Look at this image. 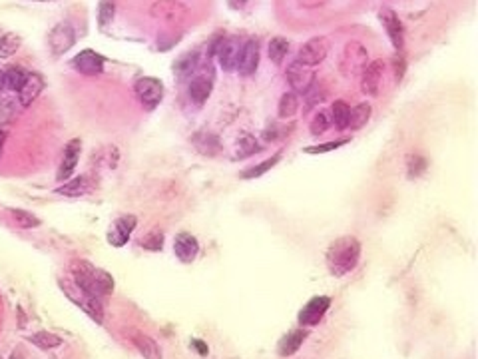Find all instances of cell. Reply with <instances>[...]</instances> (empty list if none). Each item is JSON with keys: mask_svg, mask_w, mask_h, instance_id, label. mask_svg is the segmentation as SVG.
<instances>
[{"mask_svg": "<svg viewBox=\"0 0 478 359\" xmlns=\"http://www.w3.org/2000/svg\"><path fill=\"white\" fill-rule=\"evenodd\" d=\"M358 260H361V244L353 236H343L331 241L325 254L329 273L335 278H343L347 273H351L357 268Z\"/></svg>", "mask_w": 478, "mask_h": 359, "instance_id": "obj_1", "label": "cell"}, {"mask_svg": "<svg viewBox=\"0 0 478 359\" xmlns=\"http://www.w3.org/2000/svg\"><path fill=\"white\" fill-rule=\"evenodd\" d=\"M142 246H144V248H148V250H151V252L162 250V246H164V236H162V232H151V234L148 236V239H146V241H142Z\"/></svg>", "mask_w": 478, "mask_h": 359, "instance_id": "obj_39", "label": "cell"}, {"mask_svg": "<svg viewBox=\"0 0 478 359\" xmlns=\"http://www.w3.org/2000/svg\"><path fill=\"white\" fill-rule=\"evenodd\" d=\"M194 345H197V351H199L201 356H206V353H208V347H206V344H204V342H197V340H195Z\"/></svg>", "mask_w": 478, "mask_h": 359, "instance_id": "obj_41", "label": "cell"}, {"mask_svg": "<svg viewBox=\"0 0 478 359\" xmlns=\"http://www.w3.org/2000/svg\"><path fill=\"white\" fill-rule=\"evenodd\" d=\"M373 116V106L369 102H361L351 110V118H349V128L351 130H361L369 124V120Z\"/></svg>", "mask_w": 478, "mask_h": 359, "instance_id": "obj_23", "label": "cell"}, {"mask_svg": "<svg viewBox=\"0 0 478 359\" xmlns=\"http://www.w3.org/2000/svg\"><path fill=\"white\" fill-rule=\"evenodd\" d=\"M307 337H309V331H307L305 328L289 331L287 335L281 337V342H279V345H277L279 356H281V358H291V356H295V353L299 351V347L303 345V342H305Z\"/></svg>", "mask_w": 478, "mask_h": 359, "instance_id": "obj_19", "label": "cell"}, {"mask_svg": "<svg viewBox=\"0 0 478 359\" xmlns=\"http://www.w3.org/2000/svg\"><path fill=\"white\" fill-rule=\"evenodd\" d=\"M72 66L80 74L84 76H98L104 70V56L96 54L94 50H82L80 54H76L72 60Z\"/></svg>", "mask_w": 478, "mask_h": 359, "instance_id": "obj_12", "label": "cell"}, {"mask_svg": "<svg viewBox=\"0 0 478 359\" xmlns=\"http://www.w3.org/2000/svg\"><path fill=\"white\" fill-rule=\"evenodd\" d=\"M4 88V72H0V92Z\"/></svg>", "mask_w": 478, "mask_h": 359, "instance_id": "obj_42", "label": "cell"}, {"mask_svg": "<svg viewBox=\"0 0 478 359\" xmlns=\"http://www.w3.org/2000/svg\"><path fill=\"white\" fill-rule=\"evenodd\" d=\"M285 76H287V82L291 84V88L295 90V92H299V94H305L307 88L315 82L313 70L307 68V66H303V64H299L297 60H293V62L287 66Z\"/></svg>", "mask_w": 478, "mask_h": 359, "instance_id": "obj_10", "label": "cell"}, {"mask_svg": "<svg viewBox=\"0 0 478 359\" xmlns=\"http://www.w3.org/2000/svg\"><path fill=\"white\" fill-rule=\"evenodd\" d=\"M114 15H116V4L114 2H100L98 6V22H100V29H108L114 20Z\"/></svg>", "mask_w": 478, "mask_h": 359, "instance_id": "obj_32", "label": "cell"}, {"mask_svg": "<svg viewBox=\"0 0 478 359\" xmlns=\"http://www.w3.org/2000/svg\"><path fill=\"white\" fill-rule=\"evenodd\" d=\"M383 72H385V62L383 60L369 62V66L361 74V90H363V94H367V96H377L379 94Z\"/></svg>", "mask_w": 478, "mask_h": 359, "instance_id": "obj_11", "label": "cell"}, {"mask_svg": "<svg viewBox=\"0 0 478 359\" xmlns=\"http://www.w3.org/2000/svg\"><path fill=\"white\" fill-rule=\"evenodd\" d=\"M327 54H329L327 38H325V36H313V38H309L305 45L299 48L295 60H297L299 64H303V66H307V68H311V70H313L315 66H319L323 60L327 58Z\"/></svg>", "mask_w": 478, "mask_h": 359, "instance_id": "obj_5", "label": "cell"}, {"mask_svg": "<svg viewBox=\"0 0 478 359\" xmlns=\"http://www.w3.org/2000/svg\"><path fill=\"white\" fill-rule=\"evenodd\" d=\"M10 216H13V222L20 228H36L40 225V220L36 216H32L30 212H24V209H10Z\"/></svg>", "mask_w": 478, "mask_h": 359, "instance_id": "obj_31", "label": "cell"}, {"mask_svg": "<svg viewBox=\"0 0 478 359\" xmlns=\"http://www.w3.org/2000/svg\"><path fill=\"white\" fill-rule=\"evenodd\" d=\"M238 150H239V158H245V156H252L254 152H259V146L255 142L254 136L245 134L238 138Z\"/></svg>", "mask_w": 478, "mask_h": 359, "instance_id": "obj_35", "label": "cell"}, {"mask_svg": "<svg viewBox=\"0 0 478 359\" xmlns=\"http://www.w3.org/2000/svg\"><path fill=\"white\" fill-rule=\"evenodd\" d=\"M28 340L40 349H56V347L62 345V337L56 335V333H52V331H38V333L30 335Z\"/></svg>", "mask_w": 478, "mask_h": 359, "instance_id": "obj_28", "label": "cell"}, {"mask_svg": "<svg viewBox=\"0 0 478 359\" xmlns=\"http://www.w3.org/2000/svg\"><path fill=\"white\" fill-rule=\"evenodd\" d=\"M213 84L211 80L206 76H195L194 80L190 82V98L194 100L197 106H204L208 102V98L211 96Z\"/></svg>", "mask_w": 478, "mask_h": 359, "instance_id": "obj_21", "label": "cell"}, {"mask_svg": "<svg viewBox=\"0 0 478 359\" xmlns=\"http://www.w3.org/2000/svg\"><path fill=\"white\" fill-rule=\"evenodd\" d=\"M90 190H92V182H90L86 176H80V178H74V180H68V182H64V184L60 186L56 192H58V194H62V196L78 198V196L88 194Z\"/></svg>", "mask_w": 478, "mask_h": 359, "instance_id": "obj_22", "label": "cell"}, {"mask_svg": "<svg viewBox=\"0 0 478 359\" xmlns=\"http://www.w3.org/2000/svg\"><path fill=\"white\" fill-rule=\"evenodd\" d=\"M349 142V138H341V140H333V142H325V144H317V146H307L303 148L307 154H327V152H333V150L341 148Z\"/></svg>", "mask_w": 478, "mask_h": 359, "instance_id": "obj_36", "label": "cell"}, {"mask_svg": "<svg viewBox=\"0 0 478 359\" xmlns=\"http://www.w3.org/2000/svg\"><path fill=\"white\" fill-rule=\"evenodd\" d=\"M2 146H4V132L0 130V150H2Z\"/></svg>", "mask_w": 478, "mask_h": 359, "instance_id": "obj_43", "label": "cell"}, {"mask_svg": "<svg viewBox=\"0 0 478 359\" xmlns=\"http://www.w3.org/2000/svg\"><path fill=\"white\" fill-rule=\"evenodd\" d=\"M299 110V96L295 92H285L277 104V116L281 120L293 118Z\"/></svg>", "mask_w": 478, "mask_h": 359, "instance_id": "obj_25", "label": "cell"}, {"mask_svg": "<svg viewBox=\"0 0 478 359\" xmlns=\"http://www.w3.org/2000/svg\"><path fill=\"white\" fill-rule=\"evenodd\" d=\"M74 42H76V32H74V29H72V24H70V22H58V24L52 29L50 36H48L50 50H52V54H56V56L64 54V52H68V50L74 46Z\"/></svg>", "mask_w": 478, "mask_h": 359, "instance_id": "obj_9", "label": "cell"}, {"mask_svg": "<svg viewBox=\"0 0 478 359\" xmlns=\"http://www.w3.org/2000/svg\"><path fill=\"white\" fill-rule=\"evenodd\" d=\"M329 308H331V298L329 296H315L301 308L297 317L299 324L303 328H313L325 317Z\"/></svg>", "mask_w": 478, "mask_h": 359, "instance_id": "obj_7", "label": "cell"}, {"mask_svg": "<svg viewBox=\"0 0 478 359\" xmlns=\"http://www.w3.org/2000/svg\"><path fill=\"white\" fill-rule=\"evenodd\" d=\"M135 224H138L135 216H122V218H118L114 222V225L110 228V232H108V241L114 248H122L124 244H128V239L132 236Z\"/></svg>", "mask_w": 478, "mask_h": 359, "instance_id": "obj_13", "label": "cell"}, {"mask_svg": "<svg viewBox=\"0 0 478 359\" xmlns=\"http://www.w3.org/2000/svg\"><path fill=\"white\" fill-rule=\"evenodd\" d=\"M369 66V50L361 45L358 40H349L345 45L339 60V70L341 74L351 78V76L363 74V70Z\"/></svg>", "mask_w": 478, "mask_h": 359, "instance_id": "obj_3", "label": "cell"}, {"mask_svg": "<svg viewBox=\"0 0 478 359\" xmlns=\"http://www.w3.org/2000/svg\"><path fill=\"white\" fill-rule=\"evenodd\" d=\"M287 52H289V40H287V38H283V36H275V38L269 40V60H273L275 64H281L285 56H287Z\"/></svg>", "mask_w": 478, "mask_h": 359, "instance_id": "obj_27", "label": "cell"}, {"mask_svg": "<svg viewBox=\"0 0 478 359\" xmlns=\"http://www.w3.org/2000/svg\"><path fill=\"white\" fill-rule=\"evenodd\" d=\"M72 282L80 289H84L86 294L98 299L102 296H110L114 292V278L106 269L96 268L84 260L72 264Z\"/></svg>", "mask_w": 478, "mask_h": 359, "instance_id": "obj_2", "label": "cell"}, {"mask_svg": "<svg viewBox=\"0 0 478 359\" xmlns=\"http://www.w3.org/2000/svg\"><path fill=\"white\" fill-rule=\"evenodd\" d=\"M427 170V160L418 154H411L406 158V172H409V178H417L422 172Z\"/></svg>", "mask_w": 478, "mask_h": 359, "instance_id": "obj_33", "label": "cell"}, {"mask_svg": "<svg viewBox=\"0 0 478 359\" xmlns=\"http://www.w3.org/2000/svg\"><path fill=\"white\" fill-rule=\"evenodd\" d=\"M22 45V38L15 34V32H8L0 38V58H10L13 54H16V50Z\"/></svg>", "mask_w": 478, "mask_h": 359, "instance_id": "obj_29", "label": "cell"}, {"mask_svg": "<svg viewBox=\"0 0 478 359\" xmlns=\"http://www.w3.org/2000/svg\"><path fill=\"white\" fill-rule=\"evenodd\" d=\"M404 68H406V64H404V58H403V56H397V58H395V82H397V84H399V82L403 80Z\"/></svg>", "mask_w": 478, "mask_h": 359, "instance_id": "obj_40", "label": "cell"}, {"mask_svg": "<svg viewBox=\"0 0 478 359\" xmlns=\"http://www.w3.org/2000/svg\"><path fill=\"white\" fill-rule=\"evenodd\" d=\"M331 118L333 124L339 132H343L349 128V118H351V108L345 100H335L331 106Z\"/></svg>", "mask_w": 478, "mask_h": 359, "instance_id": "obj_24", "label": "cell"}, {"mask_svg": "<svg viewBox=\"0 0 478 359\" xmlns=\"http://www.w3.org/2000/svg\"><path fill=\"white\" fill-rule=\"evenodd\" d=\"M259 66V45L255 38H249L245 45L241 46V54H239L238 62V72L241 76H252L255 74Z\"/></svg>", "mask_w": 478, "mask_h": 359, "instance_id": "obj_14", "label": "cell"}, {"mask_svg": "<svg viewBox=\"0 0 478 359\" xmlns=\"http://www.w3.org/2000/svg\"><path fill=\"white\" fill-rule=\"evenodd\" d=\"M199 136H201L206 142H204V144H201V142H199V144L194 142V144H195V148L199 150L201 154L213 156V154H217V152H220V142H217V138H215V136L208 134V132H199Z\"/></svg>", "mask_w": 478, "mask_h": 359, "instance_id": "obj_34", "label": "cell"}, {"mask_svg": "<svg viewBox=\"0 0 478 359\" xmlns=\"http://www.w3.org/2000/svg\"><path fill=\"white\" fill-rule=\"evenodd\" d=\"M329 126H331V122H329L327 114L319 112V114H315V118L311 120V126H309V130H311V134H313L315 138H319V136H323L325 132H327Z\"/></svg>", "mask_w": 478, "mask_h": 359, "instance_id": "obj_37", "label": "cell"}, {"mask_svg": "<svg viewBox=\"0 0 478 359\" xmlns=\"http://www.w3.org/2000/svg\"><path fill=\"white\" fill-rule=\"evenodd\" d=\"M381 20H383V24H385V29H387V34L388 38H390V42H393V46H395L397 50H403L404 30L403 22L399 20L397 13H393L390 8H385V10H381Z\"/></svg>", "mask_w": 478, "mask_h": 359, "instance_id": "obj_16", "label": "cell"}, {"mask_svg": "<svg viewBox=\"0 0 478 359\" xmlns=\"http://www.w3.org/2000/svg\"><path fill=\"white\" fill-rule=\"evenodd\" d=\"M44 90V78L40 74H28L26 76V80H24V84H22V88L18 90V100H20V104L24 106H30L38 96H40V92Z\"/></svg>", "mask_w": 478, "mask_h": 359, "instance_id": "obj_18", "label": "cell"}, {"mask_svg": "<svg viewBox=\"0 0 478 359\" xmlns=\"http://www.w3.org/2000/svg\"><path fill=\"white\" fill-rule=\"evenodd\" d=\"M281 160V152H277L273 158H267V160H263L261 164L257 166H252V168H247V170H243L241 172V178L243 180H254V178H261L265 172H271V168L277 164Z\"/></svg>", "mask_w": 478, "mask_h": 359, "instance_id": "obj_26", "label": "cell"}, {"mask_svg": "<svg viewBox=\"0 0 478 359\" xmlns=\"http://www.w3.org/2000/svg\"><path fill=\"white\" fill-rule=\"evenodd\" d=\"M80 152H82V142L76 138L72 140L66 150H64V158H62V164L58 168V180L64 182V180H70V176L74 174L76 164H78V158H80Z\"/></svg>", "mask_w": 478, "mask_h": 359, "instance_id": "obj_17", "label": "cell"}, {"mask_svg": "<svg viewBox=\"0 0 478 359\" xmlns=\"http://www.w3.org/2000/svg\"><path fill=\"white\" fill-rule=\"evenodd\" d=\"M62 289H64L66 296L72 299L76 305H80L94 321H98V324L104 321V308H102L100 299L86 294L84 289H80L74 282H72V284H62Z\"/></svg>", "mask_w": 478, "mask_h": 359, "instance_id": "obj_4", "label": "cell"}, {"mask_svg": "<svg viewBox=\"0 0 478 359\" xmlns=\"http://www.w3.org/2000/svg\"><path fill=\"white\" fill-rule=\"evenodd\" d=\"M303 96H305V102H307V106H317L319 102H323V100H325V90L321 88L317 82H313Z\"/></svg>", "mask_w": 478, "mask_h": 359, "instance_id": "obj_38", "label": "cell"}, {"mask_svg": "<svg viewBox=\"0 0 478 359\" xmlns=\"http://www.w3.org/2000/svg\"><path fill=\"white\" fill-rule=\"evenodd\" d=\"M241 46L243 45H241V40H239L238 36H227V38H224L220 45L215 46V56H217V62H220V66L224 68L225 72L238 70Z\"/></svg>", "mask_w": 478, "mask_h": 359, "instance_id": "obj_8", "label": "cell"}, {"mask_svg": "<svg viewBox=\"0 0 478 359\" xmlns=\"http://www.w3.org/2000/svg\"><path fill=\"white\" fill-rule=\"evenodd\" d=\"M134 92L135 96L140 98V102L146 106L148 110L156 108V106L164 100V84H162L158 78H148V76H144V78L135 80Z\"/></svg>", "mask_w": 478, "mask_h": 359, "instance_id": "obj_6", "label": "cell"}, {"mask_svg": "<svg viewBox=\"0 0 478 359\" xmlns=\"http://www.w3.org/2000/svg\"><path fill=\"white\" fill-rule=\"evenodd\" d=\"M132 344H134V347L144 356V359H162V349H160V345L156 344L149 335H146V333H140V331H135V333H132Z\"/></svg>", "mask_w": 478, "mask_h": 359, "instance_id": "obj_20", "label": "cell"}, {"mask_svg": "<svg viewBox=\"0 0 478 359\" xmlns=\"http://www.w3.org/2000/svg\"><path fill=\"white\" fill-rule=\"evenodd\" d=\"M174 252H176V257L183 264H192L197 254H199V241L195 239V236L188 234V232H181L174 239Z\"/></svg>", "mask_w": 478, "mask_h": 359, "instance_id": "obj_15", "label": "cell"}, {"mask_svg": "<svg viewBox=\"0 0 478 359\" xmlns=\"http://www.w3.org/2000/svg\"><path fill=\"white\" fill-rule=\"evenodd\" d=\"M26 72L22 70V68H16V66H13V68H8L6 72H4V88H10V90H18L22 88V84H24V80H26Z\"/></svg>", "mask_w": 478, "mask_h": 359, "instance_id": "obj_30", "label": "cell"}]
</instances>
